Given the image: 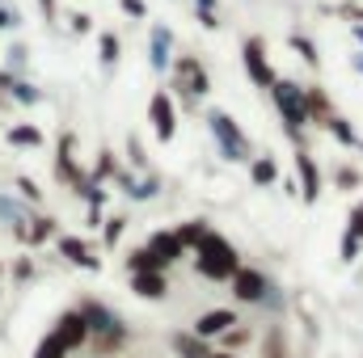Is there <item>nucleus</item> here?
Instances as JSON below:
<instances>
[{"label": "nucleus", "mask_w": 363, "mask_h": 358, "mask_svg": "<svg viewBox=\"0 0 363 358\" xmlns=\"http://www.w3.org/2000/svg\"><path fill=\"white\" fill-rule=\"evenodd\" d=\"M194 253H199V274L203 278H216V282H224V278H233L237 270H241V258H237V249L220 236V232H207L199 245H194Z\"/></svg>", "instance_id": "1"}, {"label": "nucleus", "mask_w": 363, "mask_h": 358, "mask_svg": "<svg viewBox=\"0 0 363 358\" xmlns=\"http://www.w3.org/2000/svg\"><path fill=\"white\" fill-rule=\"evenodd\" d=\"M207 131L216 135V144H220V156H224V161H233V165L254 161V156H250V139H245V131L233 122V114L211 110V114H207Z\"/></svg>", "instance_id": "2"}, {"label": "nucleus", "mask_w": 363, "mask_h": 358, "mask_svg": "<svg viewBox=\"0 0 363 358\" xmlns=\"http://www.w3.org/2000/svg\"><path fill=\"white\" fill-rule=\"evenodd\" d=\"M271 97H274V105H279V114H283V122H287V135H291L296 144H304V122H308L304 89H300L296 81H274Z\"/></svg>", "instance_id": "3"}, {"label": "nucleus", "mask_w": 363, "mask_h": 358, "mask_svg": "<svg viewBox=\"0 0 363 358\" xmlns=\"http://www.w3.org/2000/svg\"><path fill=\"white\" fill-rule=\"evenodd\" d=\"M241 59H245V72H250V81H254L258 89H271L274 81H279V76H274V68L267 64V42H262L258 34L241 42Z\"/></svg>", "instance_id": "4"}, {"label": "nucleus", "mask_w": 363, "mask_h": 358, "mask_svg": "<svg viewBox=\"0 0 363 358\" xmlns=\"http://www.w3.org/2000/svg\"><path fill=\"white\" fill-rule=\"evenodd\" d=\"M174 76H178V89H186V101H199V97H207V89H211L207 68L194 55H182L178 64H174Z\"/></svg>", "instance_id": "5"}, {"label": "nucleus", "mask_w": 363, "mask_h": 358, "mask_svg": "<svg viewBox=\"0 0 363 358\" xmlns=\"http://www.w3.org/2000/svg\"><path fill=\"white\" fill-rule=\"evenodd\" d=\"M148 114H152V131H157V139H161V144H174V135H178V114H174L169 93H152Z\"/></svg>", "instance_id": "6"}, {"label": "nucleus", "mask_w": 363, "mask_h": 358, "mask_svg": "<svg viewBox=\"0 0 363 358\" xmlns=\"http://www.w3.org/2000/svg\"><path fill=\"white\" fill-rule=\"evenodd\" d=\"M267 291H271V282H267V274L262 270H237L233 274V295L241 299V304H267Z\"/></svg>", "instance_id": "7"}, {"label": "nucleus", "mask_w": 363, "mask_h": 358, "mask_svg": "<svg viewBox=\"0 0 363 358\" xmlns=\"http://www.w3.org/2000/svg\"><path fill=\"white\" fill-rule=\"evenodd\" d=\"M51 337H55L64 350H77V346H85V342H89V325H85V316H81V312H64Z\"/></svg>", "instance_id": "8"}, {"label": "nucleus", "mask_w": 363, "mask_h": 358, "mask_svg": "<svg viewBox=\"0 0 363 358\" xmlns=\"http://www.w3.org/2000/svg\"><path fill=\"white\" fill-rule=\"evenodd\" d=\"M296 169H300V198L313 207V202L321 198V173H317V161H313V152H308V148H300V152H296Z\"/></svg>", "instance_id": "9"}, {"label": "nucleus", "mask_w": 363, "mask_h": 358, "mask_svg": "<svg viewBox=\"0 0 363 358\" xmlns=\"http://www.w3.org/2000/svg\"><path fill=\"white\" fill-rule=\"evenodd\" d=\"M81 316H85L89 333H101V337L123 342V325H118V316H114V312H106L101 304H81Z\"/></svg>", "instance_id": "10"}, {"label": "nucleus", "mask_w": 363, "mask_h": 358, "mask_svg": "<svg viewBox=\"0 0 363 358\" xmlns=\"http://www.w3.org/2000/svg\"><path fill=\"white\" fill-rule=\"evenodd\" d=\"M233 325H237V316H233L228 308H211V312H203V316L194 321V337H199V342H207V337L228 333Z\"/></svg>", "instance_id": "11"}, {"label": "nucleus", "mask_w": 363, "mask_h": 358, "mask_svg": "<svg viewBox=\"0 0 363 358\" xmlns=\"http://www.w3.org/2000/svg\"><path fill=\"white\" fill-rule=\"evenodd\" d=\"M169 55H174V34H169V25H152V34H148V64H152L157 72H165V68H169Z\"/></svg>", "instance_id": "12"}, {"label": "nucleus", "mask_w": 363, "mask_h": 358, "mask_svg": "<svg viewBox=\"0 0 363 358\" xmlns=\"http://www.w3.org/2000/svg\"><path fill=\"white\" fill-rule=\"evenodd\" d=\"M60 253L72 262V266H85V270H101V262L93 258V249L81 241V236H60Z\"/></svg>", "instance_id": "13"}, {"label": "nucleus", "mask_w": 363, "mask_h": 358, "mask_svg": "<svg viewBox=\"0 0 363 358\" xmlns=\"http://www.w3.org/2000/svg\"><path fill=\"white\" fill-rule=\"evenodd\" d=\"M148 249H152V253H157V258H161L165 266L182 258V245L174 241V232H152V236H148Z\"/></svg>", "instance_id": "14"}, {"label": "nucleus", "mask_w": 363, "mask_h": 358, "mask_svg": "<svg viewBox=\"0 0 363 358\" xmlns=\"http://www.w3.org/2000/svg\"><path fill=\"white\" fill-rule=\"evenodd\" d=\"M60 178L72 181L77 190L85 185V173H81V169L72 165V135H64V139H60Z\"/></svg>", "instance_id": "15"}, {"label": "nucleus", "mask_w": 363, "mask_h": 358, "mask_svg": "<svg viewBox=\"0 0 363 358\" xmlns=\"http://www.w3.org/2000/svg\"><path fill=\"white\" fill-rule=\"evenodd\" d=\"M325 131H330L342 148H363V139L355 135V127H351L347 118H338V114H330V118H325Z\"/></svg>", "instance_id": "16"}, {"label": "nucleus", "mask_w": 363, "mask_h": 358, "mask_svg": "<svg viewBox=\"0 0 363 358\" xmlns=\"http://www.w3.org/2000/svg\"><path fill=\"white\" fill-rule=\"evenodd\" d=\"M127 266H131V274H161V270H165V262H161L148 245H140V249L131 253V262H127Z\"/></svg>", "instance_id": "17"}, {"label": "nucleus", "mask_w": 363, "mask_h": 358, "mask_svg": "<svg viewBox=\"0 0 363 358\" xmlns=\"http://www.w3.org/2000/svg\"><path fill=\"white\" fill-rule=\"evenodd\" d=\"M118 51H123L118 34H114V30H106V34L97 38V59H101V68H114V64H118Z\"/></svg>", "instance_id": "18"}, {"label": "nucleus", "mask_w": 363, "mask_h": 358, "mask_svg": "<svg viewBox=\"0 0 363 358\" xmlns=\"http://www.w3.org/2000/svg\"><path fill=\"white\" fill-rule=\"evenodd\" d=\"M131 287H135V295H144V299H161V295H165V278H161V274H135Z\"/></svg>", "instance_id": "19"}, {"label": "nucleus", "mask_w": 363, "mask_h": 358, "mask_svg": "<svg viewBox=\"0 0 363 358\" xmlns=\"http://www.w3.org/2000/svg\"><path fill=\"white\" fill-rule=\"evenodd\" d=\"M174 350H178L182 358H207L211 350H207V342H199L194 333H174Z\"/></svg>", "instance_id": "20"}, {"label": "nucleus", "mask_w": 363, "mask_h": 358, "mask_svg": "<svg viewBox=\"0 0 363 358\" xmlns=\"http://www.w3.org/2000/svg\"><path fill=\"white\" fill-rule=\"evenodd\" d=\"M4 93H9L13 101H21V105H38V101H43V93L34 89L30 81H13V76H9V85H4Z\"/></svg>", "instance_id": "21"}, {"label": "nucleus", "mask_w": 363, "mask_h": 358, "mask_svg": "<svg viewBox=\"0 0 363 358\" xmlns=\"http://www.w3.org/2000/svg\"><path fill=\"white\" fill-rule=\"evenodd\" d=\"M203 236H207V224H203V219H190V224H182L178 232H174V241H178L182 249H194Z\"/></svg>", "instance_id": "22"}, {"label": "nucleus", "mask_w": 363, "mask_h": 358, "mask_svg": "<svg viewBox=\"0 0 363 358\" xmlns=\"http://www.w3.org/2000/svg\"><path fill=\"white\" fill-rule=\"evenodd\" d=\"M250 178L258 181V185H274V181H279V165H274L271 156H258V161L250 165Z\"/></svg>", "instance_id": "23"}, {"label": "nucleus", "mask_w": 363, "mask_h": 358, "mask_svg": "<svg viewBox=\"0 0 363 358\" xmlns=\"http://www.w3.org/2000/svg\"><path fill=\"white\" fill-rule=\"evenodd\" d=\"M9 144H17V148H38V144H43V131H38V127H9Z\"/></svg>", "instance_id": "24"}, {"label": "nucleus", "mask_w": 363, "mask_h": 358, "mask_svg": "<svg viewBox=\"0 0 363 358\" xmlns=\"http://www.w3.org/2000/svg\"><path fill=\"white\" fill-rule=\"evenodd\" d=\"M0 219H4V224H13V228H17V232L26 236V228H21V219H26L21 202H13V198H4V194H0Z\"/></svg>", "instance_id": "25"}, {"label": "nucleus", "mask_w": 363, "mask_h": 358, "mask_svg": "<svg viewBox=\"0 0 363 358\" xmlns=\"http://www.w3.org/2000/svg\"><path fill=\"white\" fill-rule=\"evenodd\" d=\"M51 232H55V219H51V215H38V219H34V228L26 232V241H30V245H43Z\"/></svg>", "instance_id": "26"}, {"label": "nucleus", "mask_w": 363, "mask_h": 358, "mask_svg": "<svg viewBox=\"0 0 363 358\" xmlns=\"http://www.w3.org/2000/svg\"><path fill=\"white\" fill-rule=\"evenodd\" d=\"M291 47L300 51V59H304V64H313V68H321V55H317V47H313V42H308L304 34H291Z\"/></svg>", "instance_id": "27"}, {"label": "nucleus", "mask_w": 363, "mask_h": 358, "mask_svg": "<svg viewBox=\"0 0 363 358\" xmlns=\"http://www.w3.org/2000/svg\"><path fill=\"white\" fill-rule=\"evenodd\" d=\"M123 228H127V219H123V215H110V219H106V228H101V241H106V245H114V241L123 236Z\"/></svg>", "instance_id": "28"}, {"label": "nucleus", "mask_w": 363, "mask_h": 358, "mask_svg": "<svg viewBox=\"0 0 363 358\" xmlns=\"http://www.w3.org/2000/svg\"><path fill=\"white\" fill-rule=\"evenodd\" d=\"M64 354H68V350H64L55 337H43V342H38V350H34V358H64Z\"/></svg>", "instance_id": "29"}, {"label": "nucleus", "mask_w": 363, "mask_h": 358, "mask_svg": "<svg viewBox=\"0 0 363 358\" xmlns=\"http://www.w3.org/2000/svg\"><path fill=\"white\" fill-rule=\"evenodd\" d=\"M347 224H351L347 232H351L355 241H363V202H359V207H355V211H351V219H347Z\"/></svg>", "instance_id": "30"}, {"label": "nucleus", "mask_w": 363, "mask_h": 358, "mask_svg": "<svg viewBox=\"0 0 363 358\" xmlns=\"http://www.w3.org/2000/svg\"><path fill=\"white\" fill-rule=\"evenodd\" d=\"M355 258H359V241L347 232V236H342V262H355Z\"/></svg>", "instance_id": "31"}, {"label": "nucleus", "mask_w": 363, "mask_h": 358, "mask_svg": "<svg viewBox=\"0 0 363 358\" xmlns=\"http://www.w3.org/2000/svg\"><path fill=\"white\" fill-rule=\"evenodd\" d=\"M68 21H72V30H77V34H89V30H93V17H89V13H72Z\"/></svg>", "instance_id": "32"}, {"label": "nucleus", "mask_w": 363, "mask_h": 358, "mask_svg": "<svg viewBox=\"0 0 363 358\" xmlns=\"http://www.w3.org/2000/svg\"><path fill=\"white\" fill-rule=\"evenodd\" d=\"M17 190H21V194H26L30 202H38V198H43V190H38V185H34L30 178H17Z\"/></svg>", "instance_id": "33"}, {"label": "nucleus", "mask_w": 363, "mask_h": 358, "mask_svg": "<svg viewBox=\"0 0 363 358\" xmlns=\"http://www.w3.org/2000/svg\"><path fill=\"white\" fill-rule=\"evenodd\" d=\"M21 17H17V8H9V4H0V30H13Z\"/></svg>", "instance_id": "34"}, {"label": "nucleus", "mask_w": 363, "mask_h": 358, "mask_svg": "<svg viewBox=\"0 0 363 358\" xmlns=\"http://www.w3.org/2000/svg\"><path fill=\"white\" fill-rule=\"evenodd\" d=\"M123 13H131V17H148V4H144V0H123Z\"/></svg>", "instance_id": "35"}, {"label": "nucleus", "mask_w": 363, "mask_h": 358, "mask_svg": "<svg viewBox=\"0 0 363 358\" xmlns=\"http://www.w3.org/2000/svg\"><path fill=\"white\" fill-rule=\"evenodd\" d=\"M338 185H347V190L359 185V173H355V169H342V173H338Z\"/></svg>", "instance_id": "36"}, {"label": "nucleus", "mask_w": 363, "mask_h": 358, "mask_svg": "<svg viewBox=\"0 0 363 358\" xmlns=\"http://www.w3.org/2000/svg\"><path fill=\"white\" fill-rule=\"evenodd\" d=\"M38 8H43L47 21H55V0H38Z\"/></svg>", "instance_id": "37"}, {"label": "nucleus", "mask_w": 363, "mask_h": 358, "mask_svg": "<svg viewBox=\"0 0 363 358\" xmlns=\"http://www.w3.org/2000/svg\"><path fill=\"white\" fill-rule=\"evenodd\" d=\"M9 55H13V68H21V64H26V47H13Z\"/></svg>", "instance_id": "38"}, {"label": "nucleus", "mask_w": 363, "mask_h": 358, "mask_svg": "<svg viewBox=\"0 0 363 358\" xmlns=\"http://www.w3.org/2000/svg\"><path fill=\"white\" fill-rule=\"evenodd\" d=\"M267 358H279V333H271V342H267Z\"/></svg>", "instance_id": "39"}, {"label": "nucleus", "mask_w": 363, "mask_h": 358, "mask_svg": "<svg viewBox=\"0 0 363 358\" xmlns=\"http://www.w3.org/2000/svg\"><path fill=\"white\" fill-rule=\"evenodd\" d=\"M199 4V13H216V0H194Z\"/></svg>", "instance_id": "40"}, {"label": "nucleus", "mask_w": 363, "mask_h": 358, "mask_svg": "<svg viewBox=\"0 0 363 358\" xmlns=\"http://www.w3.org/2000/svg\"><path fill=\"white\" fill-rule=\"evenodd\" d=\"M351 64H355V72H359V76H363V55H355V59H351Z\"/></svg>", "instance_id": "41"}, {"label": "nucleus", "mask_w": 363, "mask_h": 358, "mask_svg": "<svg viewBox=\"0 0 363 358\" xmlns=\"http://www.w3.org/2000/svg\"><path fill=\"white\" fill-rule=\"evenodd\" d=\"M351 34H355V38L363 42V25H351Z\"/></svg>", "instance_id": "42"}, {"label": "nucleus", "mask_w": 363, "mask_h": 358, "mask_svg": "<svg viewBox=\"0 0 363 358\" xmlns=\"http://www.w3.org/2000/svg\"><path fill=\"white\" fill-rule=\"evenodd\" d=\"M4 85H9V76H4V72H0V93H4Z\"/></svg>", "instance_id": "43"}, {"label": "nucleus", "mask_w": 363, "mask_h": 358, "mask_svg": "<svg viewBox=\"0 0 363 358\" xmlns=\"http://www.w3.org/2000/svg\"><path fill=\"white\" fill-rule=\"evenodd\" d=\"M207 358H237V354H207Z\"/></svg>", "instance_id": "44"}]
</instances>
